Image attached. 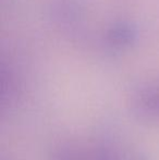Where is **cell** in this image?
Here are the masks:
<instances>
[{"label": "cell", "instance_id": "1", "mask_svg": "<svg viewBox=\"0 0 159 160\" xmlns=\"http://www.w3.org/2000/svg\"><path fill=\"white\" fill-rule=\"evenodd\" d=\"M59 160H118L112 152L102 148L96 149H67L59 154Z\"/></svg>", "mask_w": 159, "mask_h": 160}]
</instances>
